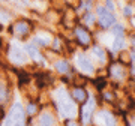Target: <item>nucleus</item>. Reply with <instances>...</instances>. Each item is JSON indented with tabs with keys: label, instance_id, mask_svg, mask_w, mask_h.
Returning a JSON list of instances; mask_svg holds the SVG:
<instances>
[{
	"label": "nucleus",
	"instance_id": "f257e3e1",
	"mask_svg": "<svg viewBox=\"0 0 135 126\" xmlns=\"http://www.w3.org/2000/svg\"><path fill=\"white\" fill-rule=\"evenodd\" d=\"M24 110L21 104H14L9 111V116L5 122V126H24Z\"/></svg>",
	"mask_w": 135,
	"mask_h": 126
},
{
	"label": "nucleus",
	"instance_id": "f03ea898",
	"mask_svg": "<svg viewBox=\"0 0 135 126\" xmlns=\"http://www.w3.org/2000/svg\"><path fill=\"white\" fill-rule=\"evenodd\" d=\"M59 95V108H60V111L65 114V116H75V104L72 102V99H69V96L66 95L65 90H60L57 93Z\"/></svg>",
	"mask_w": 135,
	"mask_h": 126
},
{
	"label": "nucleus",
	"instance_id": "7ed1b4c3",
	"mask_svg": "<svg viewBox=\"0 0 135 126\" xmlns=\"http://www.w3.org/2000/svg\"><path fill=\"white\" fill-rule=\"evenodd\" d=\"M98 14H99V24L102 29H108L116 23V18L113 14H108L104 8H98Z\"/></svg>",
	"mask_w": 135,
	"mask_h": 126
},
{
	"label": "nucleus",
	"instance_id": "20e7f679",
	"mask_svg": "<svg viewBox=\"0 0 135 126\" xmlns=\"http://www.w3.org/2000/svg\"><path fill=\"white\" fill-rule=\"evenodd\" d=\"M11 59H12V62L14 63H26L27 56H26L24 50H21L20 47L14 45V47L11 48Z\"/></svg>",
	"mask_w": 135,
	"mask_h": 126
},
{
	"label": "nucleus",
	"instance_id": "39448f33",
	"mask_svg": "<svg viewBox=\"0 0 135 126\" xmlns=\"http://www.w3.org/2000/svg\"><path fill=\"white\" fill-rule=\"evenodd\" d=\"M93 107H95V101H93V98H90V99L84 104V107H83L81 119H83V123H84V125L90 122V117H92V113H93Z\"/></svg>",
	"mask_w": 135,
	"mask_h": 126
},
{
	"label": "nucleus",
	"instance_id": "423d86ee",
	"mask_svg": "<svg viewBox=\"0 0 135 126\" xmlns=\"http://www.w3.org/2000/svg\"><path fill=\"white\" fill-rule=\"evenodd\" d=\"M77 62H78V66L81 68V71H84V72H87V74H92L93 71H95V68H93V65L89 60H87L84 56H78V59H77Z\"/></svg>",
	"mask_w": 135,
	"mask_h": 126
},
{
	"label": "nucleus",
	"instance_id": "0eeeda50",
	"mask_svg": "<svg viewBox=\"0 0 135 126\" xmlns=\"http://www.w3.org/2000/svg\"><path fill=\"white\" fill-rule=\"evenodd\" d=\"M77 38L78 41L81 42L83 45H87V44H90V33L87 32L86 29H83V27H78L77 29Z\"/></svg>",
	"mask_w": 135,
	"mask_h": 126
},
{
	"label": "nucleus",
	"instance_id": "6e6552de",
	"mask_svg": "<svg viewBox=\"0 0 135 126\" xmlns=\"http://www.w3.org/2000/svg\"><path fill=\"white\" fill-rule=\"evenodd\" d=\"M99 119H104L105 126H114L116 125V120H114L113 114H110L108 111H102L101 114H99Z\"/></svg>",
	"mask_w": 135,
	"mask_h": 126
},
{
	"label": "nucleus",
	"instance_id": "1a4fd4ad",
	"mask_svg": "<svg viewBox=\"0 0 135 126\" xmlns=\"http://www.w3.org/2000/svg\"><path fill=\"white\" fill-rule=\"evenodd\" d=\"M29 23H26V21H20V23H17L15 24V32L20 35H26V33H29Z\"/></svg>",
	"mask_w": 135,
	"mask_h": 126
},
{
	"label": "nucleus",
	"instance_id": "9d476101",
	"mask_svg": "<svg viewBox=\"0 0 135 126\" xmlns=\"http://www.w3.org/2000/svg\"><path fill=\"white\" fill-rule=\"evenodd\" d=\"M39 126H56L53 116H51V114H44V116L39 119Z\"/></svg>",
	"mask_w": 135,
	"mask_h": 126
},
{
	"label": "nucleus",
	"instance_id": "9b49d317",
	"mask_svg": "<svg viewBox=\"0 0 135 126\" xmlns=\"http://www.w3.org/2000/svg\"><path fill=\"white\" fill-rule=\"evenodd\" d=\"M72 96H74V99H75V101H80V102L86 101V92H84L83 89H74Z\"/></svg>",
	"mask_w": 135,
	"mask_h": 126
},
{
	"label": "nucleus",
	"instance_id": "f8f14e48",
	"mask_svg": "<svg viewBox=\"0 0 135 126\" xmlns=\"http://www.w3.org/2000/svg\"><path fill=\"white\" fill-rule=\"evenodd\" d=\"M56 69H57L59 72H68V71H69V65H68L65 60H62V62L56 63Z\"/></svg>",
	"mask_w": 135,
	"mask_h": 126
},
{
	"label": "nucleus",
	"instance_id": "ddd939ff",
	"mask_svg": "<svg viewBox=\"0 0 135 126\" xmlns=\"http://www.w3.org/2000/svg\"><path fill=\"white\" fill-rule=\"evenodd\" d=\"M93 53H95V56H98V57H99V60H101V62H104V60H105V54H104V51H102V48L101 47H95V48H93Z\"/></svg>",
	"mask_w": 135,
	"mask_h": 126
},
{
	"label": "nucleus",
	"instance_id": "4468645a",
	"mask_svg": "<svg viewBox=\"0 0 135 126\" xmlns=\"http://www.w3.org/2000/svg\"><path fill=\"white\" fill-rule=\"evenodd\" d=\"M27 50H29V53H30V56L33 57V60H38V62H41L42 60V57H41V54L36 51L35 48H32V47H27Z\"/></svg>",
	"mask_w": 135,
	"mask_h": 126
},
{
	"label": "nucleus",
	"instance_id": "2eb2a0df",
	"mask_svg": "<svg viewBox=\"0 0 135 126\" xmlns=\"http://www.w3.org/2000/svg\"><path fill=\"white\" fill-rule=\"evenodd\" d=\"M123 47V36H116V41H114V50H119Z\"/></svg>",
	"mask_w": 135,
	"mask_h": 126
},
{
	"label": "nucleus",
	"instance_id": "dca6fc26",
	"mask_svg": "<svg viewBox=\"0 0 135 126\" xmlns=\"http://www.w3.org/2000/svg\"><path fill=\"white\" fill-rule=\"evenodd\" d=\"M6 98H8V93H6V89L3 87V86H0V101L5 102Z\"/></svg>",
	"mask_w": 135,
	"mask_h": 126
},
{
	"label": "nucleus",
	"instance_id": "f3484780",
	"mask_svg": "<svg viewBox=\"0 0 135 126\" xmlns=\"http://www.w3.org/2000/svg\"><path fill=\"white\" fill-rule=\"evenodd\" d=\"M114 35H116V36H123V29H122V26H116V27H114Z\"/></svg>",
	"mask_w": 135,
	"mask_h": 126
},
{
	"label": "nucleus",
	"instance_id": "a211bd4d",
	"mask_svg": "<svg viewBox=\"0 0 135 126\" xmlns=\"http://www.w3.org/2000/svg\"><path fill=\"white\" fill-rule=\"evenodd\" d=\"M107 8H110V9H114V6H113V3H111L110 0L107 2Z\"/></svg>",
	"mask_w": 135,
	"mask_h": 126
},
{
	"label": "nucleus",
	"instance_id": "6ab92c4d",
	"mask_svg": "<svg viewBox=\"0 0 135 126\" xmlns=\"http://www.w3.org/2000/svg\"><path fill=\"white\" fill-rule=\"evenodd\" d=\"M29 113H30V114H33V113H35V105H30V107H29Z\"/></svg>",
	"mask_w": 135,
	"mask_h": 126
},
{
	"label": "nucleus",
	"instance_id": "aec40b11",
	"mask_svg": "<svg viewBox=\"0 0 135 126\" xmlns=\"http://www.w3.org/2000/svg\"><path fill=\"white\" fill-rule=\"evenodd\" d=\"M125 14H126V15L131 14V8H126V9H125Z\"/></svg>",
	"mask_w": 135,
	"mask_h": 126
},
{
	"label": "nucleus",
	"instance_id": "412c9836",
	"mask_svg": "<svg viewBox=\"0 0 135 126\" xmlns=\"http://www.w3.org/2000/svg\"><path fill=\"white\" fill-rule=\"evenodd\" d=\"M68 126H77V125H75L74 122H69V123H68Z\"/></svg>",
	"mask_w": 135,
	"mask_h": 126
},
{
	"label": "nucleus",
	"instance_id": "4be33fe9",
	"mask_svg": "<svg viewBox=\"0 0 135 126\" xmlns=\"http://www.w3.org/2000/svg\"><path fill=\"white\" fill-rule=\"evenodd\" d=\"M68 3H69V5H72V2H78V0H66Z\"/></svg>",
	"mask_w": 135,
	"mask_h": 126
}]
</instances>
